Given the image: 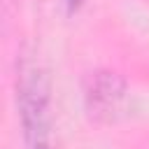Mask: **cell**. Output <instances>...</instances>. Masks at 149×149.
Wrapping results in <instances>:
<instances>
[{"mask_svg": "<svg viewBox=\"0 0 149 149\" xmlns=\"http://www.w3.org/2000/svg\"><path fill=\"white\" fill-rule=\"evenodd\" d=\"M79 2H81V0H68V5H70V9H74V7H79Z\"/></svg>", "mask_w": 149, "mask_h": 149, "instance_id": "obj_3", "label": "cell"}, {"mask_svg": "<svg viewBox=\"0 0 149 149\" xmlns=\"http://www.w3.org/2000/svg\"><path fill=\"white\" fill-rule=\"evenodd\" d=\"M123 98V81L114 72H98L91 79V88L86 93L88 109L95 116H112Z\"/></svg>", "mask_w": 149, "mask_h": 149, "instance_id": "obj_2", "label": "cell"}, {"mask_svg": "<svg viewBox=\"0 0 149 149\" xmlns=\"http://www.w3.org/2000/svg\"><path fill=\"white\" fill-rule=\"evenodd\" d=\"M19 107L26 130L28 149H51V112L49 81L37 65H21L19 74Z\"/></svg>", "mask_w": 149, "mask_h": 149, "instance_id": "obj_1", "label": "cell"}]
</instances>
